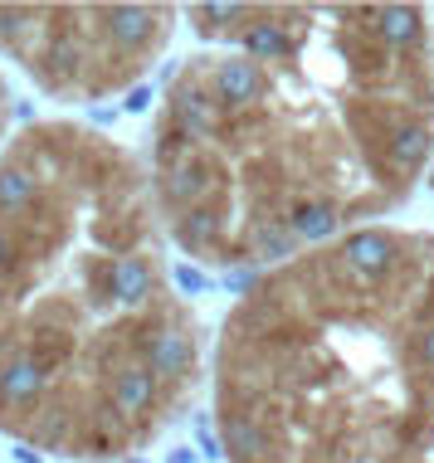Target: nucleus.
Wrapping results in <instances>:
<instances>
[{"instance_id": "nucleus-1", "label": "nucleus", "mask_w": 434, "mask_h": 463, "mask_svg": "<svg viewBox=\"0 0 434 463\" xmlns=\"http://www.w3.org/2000/svg\"><path fill=\"white\" fill-rule=\"evenodd\" d=\"M434 240L371 279L337 249L259 279L220 336V434L234 463H405L434 420L420 336Z\"/></svg>"}, {"instance_id": "nucleus-2", "label": "nucleus", "mask_w": 434, "mask_h": 463, "mask_svg": "<svg viewBox=\"0 0 434 463\" xmlns=\"http://www.w3.org/2000/svg\"><path fill=\"white\" fill-rule=\"evenodd\" d=\"M405 463H434V420H429V430H425V439H420V449Z\"/></svg>"}]
</instances>
